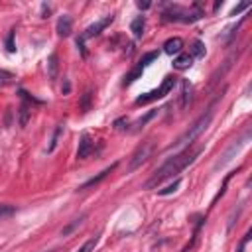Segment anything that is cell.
Segmentation results:
<instances>
[{
	"mask_svg": "<svg viewBox=\"0 0 252 252\" xmlns=\"http://www.w3.org/2000/svg\"><path fill=\"white\" fill-rule=\"evenodd\" d=\"M47 65H49V77L55 79V77H57V55H55V53L49 55V63H47Z\"/></svg>",
	"mask_w": 252,
	"mask_h": 252,
	"instance_id": "obj_23",
	"label": "cell"
},
{
	"mask_svg": "<svg viewBox=\"0 0 252 252\" xmlns=\"http://www.w3.org/2000/svg\"><path fill=\"white\" fill-rule=\"evenodd\" d=\"M158 55H159L158 51H150V53H146V55H144V57L140 59V65H142V67H146V65H150V63H152L154 59H158Z\"/></svg>",
	"mask_w": 252,
	"mask_h": 252,
	"instance_id": "obj_24",
	"label": "cell"
},
{
	"mask_svg": "<svg viewBox=\"0 0 252 252\" xmlns=\"http://www.w3.org/2000/svg\"><path fill=\"white\" fill-rule=\"evenodd\" d=\"M96 244H98V236H93V238H89V240H87V242H85L77 252H93Z\"/></svg>",
	"mask_w": 252,
	"mask_h": 252,
	"instance_id": "obj_21",
	"label": "cell"
},
{
	"mask_svg": "<svg viewBox=\"0 0 252 252\" xmlns=\"http://www.w3.org/2000/svg\"><path fill=\"white\" fill-rule=\"evenodd\" d=\"M55 30H57V33H59L61 37H67V35H71V32H73V20H71V16L63 14V16L57 20V26H55Z\"/></svg>",
	"mask_w": 252,
	"mask_h": 252,
	"instance_id": "obj_8",
	"label": "cell"
},
{
	"mask_svg": "<svg viewBox=\"0 0 252 252\" xmlns=\"http://www.w3.org/2000/svg\"><path fill=\"white\" fill-rule=\"evenodd\" d=\"M144 28H146V18H144V16H136V18L132 20V24H130V32L134 33V37H136V39H140V37H142Z\"/></svg>",
	"mask_w": 252,
	"mask_h": 252,
	"instance_id": "obj_10",
	"label": "cell"
},
{
	"mask_svg": "<svg viewBox=\"0 0 252 252\" xmlns=\"http://www.w3.org/2000/svg\"><path fill=\"white\" fill-rule=\"evenodd\" d=\"M6 51L8 53H14L16 51V45H14V32H10L6 35Z\"/></svg>",
	"mask_w": 252,
	"mask_h": 252,
	"instance_id": "obj_26",
	"label": "cell"
},
{
	"mask_svg": "<svg viewBox=\"0 0 252 252\" xmlns=\"http://www.w3.org/2000/svg\"><path fill=\"white\" fill-rule=\"evenodd\" d=\"M18 114H20V120H18V122H20V126L24 128V126L28 124V120H30V114H32L30 104H28V102H24V104L18 108Z\"/></svg>",
	"mask_w": 252,
	"mask_h": 252,
	"instance_id": "obj_14",
	"label": "cell"
},
{
	"mask_svg": "<svg viewBox=\"0 0 252 252\" xmlns=\"http://www.w3.org/2000/svg\"><path fill=\"white\" fill-rule=\"evenodd\" d=\"M77 47L81 49V53H83V57L87 55V51H85V37L81 35V37H77Z\"/></svg>",
	"mask_w": 252,
	"mask_h": 252,
	"instance_id": "obj_28",
	"label": "cell"
},
{
	"mask_svg": "<svg viewBox=\"0 0 252 252\" xmlns=\"http://www.w3.org/2000/svg\"><path fill=\"white\" fill-rule=\"evenodd\" d=\"M183 49V39L181 37H169L165 43H163V51L167 55H179Z\"/></svg>",
	"mask_w": 252,
	"mask_h": 252,
	"instance_id": "obj_9",
	"label": "cell"
},
{
	"mask_svg": "<svg viewBox=\"0 0 252 252\" xmlns=\"http://www.w3.org/2000/svg\"><path fill=\"white\" fill-rule=\"evenodd\" d=\"M201 152H203V146H195V148H193V146H187L183 152H179L177 156L169 158L161 167H158V169L154 171V175L144 183V187H146V189H150V187H158V185L163 183L165 179H169V177L181 173L189 163H193V161L199 158Z\"/></svg>",
	"mask_w": 252,
	"mask_h": 252,
	"instance_id": "obj_1",
	"label": "cell"
},
{
	"mask_svg": "<svg viewBox=\"0 0 252 252\" xmlns=\"http://www.w3.org/2000/svg\"><path fill=\"white\" fill-rule=\"evenodd\" d=\"M16 213V207L14 205H0V220H4V219H8V217H12Z\"/></svg>",
	"mask_w": 252,
	"mask_h": 252,
	"instance_id": "obj_22",
	"label": "cell"
},
{
	"mask_svg": "<svg viewBox=\"0 0 252 252\" xmlns=\"http://www.w3.org/2000/svg\"><path fill=\"white\" fill-rule=\"evenodd\" d=\"M61 132H63V124H59V126L55 128L53 136H51V142H49V146H47V152H49V154L55 150V146H57V142H59V136H61Z\"/></svg>",
	"mask_w": 252,
	"mask_h": 252,
	"instance_id": "obj_19",
	"label": "cell"
},
{
	"mask_svg": "<svg viewBox=\"0 0 252 252\" xmlns=\"http://www.w3.org/2000/svg\"><path fill=\"white\" fill-rule=\"evenodd\" d=\"M116 165H118V163L114 161L112 165H108L106 169H102V171H100L98 175H94V177H91L89 181H85V183H83V185L79 187V191H87V189H91V187H94V185H98V183H100V181H102V179H104V177H106V175H108V173H110V171H112V169H114Z\"/></svg>",
	"mask_w": 252,
	"mask_h": 252,
	"instance_id": "obj_7",
	"label": "cell"
},
{
	"mask_svg": "<svg viewBox=\"0 0 252 252\" xmlns=\"http://www.w3.org/2000/svg\"><path fill=\"white\" fill-rule=\"evenodd\" d=\"M189 55H191L193 59H195V57H197V59H199V57H205V43L199 41V39H195V41L191 43V53H189Z\"/></svg>",
	"mask_w": 252,
	"mask_h": 252,
	"instance_id": "obj_15",
	"label": "cell"
},
{
	"mask_svg": "<svg viewBox=\"0 0 252 252\" xmlns=\"http://www.w3.org/2000/svg\"><path fill=\"white\" fill-rule=\"evenodd\" d=\"M91 102H93V93H91V91H87V93L83 94V98H81V102H79V106H81V110H83V112H87V110H91Z\"/></svg>",
	"mask_w": 252,
	"mask_h": 252,
	"instance_id": "obj_20",
	"label": "cell"
},
{
	"mask_svg": "<svg viewBox=\"0 0 252 252\" xmlns=\"http://www.w3.org/2000/svg\"><path fill=\"white\" fill-rule=\"evenodd\" d=\"M152 150H154V140L142 142V144L136 148V152L132 154V159H130V163H128V171H134L136 167H140V165L150 158Z\"/></svg>",
	"mask_w": 252,
	"mask_h": 252,
	"instance_id": "obj_4",
	"label": "cell"
},
{
	"mask_svg": "<svg viewBox=\"0 0 252 252\" xmlns=\"http://www.w3.org/2000/svg\"><path fill=\"white\" fill-rule=\"evenodd\" d=\"M85 219H87V215H85V213H83V215H79V217H77V219H73V220H71L67 226H63L59 234H61V236H69V234H71V232H73L77 226H81V224H83V220H85Z\"/></svg>",
	"mask_w": 252,
	"mask_h": 252,
	"instance_id": "obj_12",
	"label": "cell"
},
{
	"mask_svg": "<svg viewBox=\"0 0 252 252\" xmlns=\"http://www.w3.org/2000/svg\"><path fill=\"white\" fill-rule=\"evenodd\" d=\"M191 102V85L189 81H183L181 85V98H179V108H185Z\"/></svg>",
	"mask_w": 252,
	"mask_h": 252,
	"instance_id": "obj_13",
	"label": "cell"
},
{
	"mask_svg": "<svg viewBox=\"0 0 252 252\" xmlns=\"http://www.w3.org/2000/svg\"><path fill=\"white\" fill-rule=\"evenodd\" d=\"M14 81V75L10 71H0V87H6Z\"/></svg>",
	"mask_w": 252,
	"mask_h": 252,
	"instance_id": "obj_25",
	"label": "cell"
},
{
	"mask_svg": "<svg viewBox=\"0 0 252 252\" xmlns=\"http://www.w3.org/2000/svg\"><path fill=\"white\" fill-rule=\"evenodd\" d=\"M175 83H177V79H175L173 75H167V77L161 81V85H159L158 89H154V91L144 93L142 96H138V98H136V104H148V102H154V100H158V98H163L167 93L173 91Z\"/></svg>",
	"mask_w": 252,
	"mask_h": 252,
	"instance_id": "obj_3",
	"label": "cell"
},
{
	"mask_svg": "<svg viewBox=\"0 0 252 252\" xmlns=\"http://www.w3.org/2000/svg\"><path fill=\"white\" fill-rule=\"evenodd\" d=\"M181 185V179L177 177V179H173V183H169V185H165L163 189H158V195H161V197H165V195H171V193H175L177 191V187Z\"/></svg>",
	"mask_w": 252,
	"mask_h": 252,
	"instance_id": "obj_17",
	"label": "cell"
},
{
	"mask_svg": "<svg viewBox=\"0 0 252 252\" xmlns=\"http://www.w3.org/2000/svg\"><path fill=\"white\" fill-rule=\"evenodd\" d=\"M191 65H193V57H191L189 53H179V55L173 59V67L179 69V71H183V69H187V67H191Z\"/></svg>",
	"mask_w": 252,
	"mask_h": 252,
	"instance_id": "obj_11",
	"label": "cell"
},
{
	"mask_svg": "<svg viewBox=\"0 0 252 252\" xmlns=\"http://www.w3.org/2000/svg\"><path fill=\"white\" fill-rule=\"evenodd\" d=\"M213 116H215V106L211 104V106L207 108V112H203V114H201V116H199V118H197V120H195V122H193V124H191V126H189V128H187V130H185V132H183L171 146H169V150H171V148H179V146H191V144H193V142H195V140L209 128Z\"/></svg>",
	"mask_w": 252,
	"mask_h": 252,
	"instance_id": "obj_2",
	"label": "cell"
},
{
	"mask_svg": "<svg viewBox=\"0 0 252 252\" xmlns=\"http://www.w3.org/2000/svg\"><path fill=\"white\" fill-rule=\"evenodd\" d=\"M250 236H252V230H246V234L242 236V240H240V244H238V250H236V252H244V248H246V244H248Z\"/></svg>",
	"mask_w": 252,
	"mask_h": 252,
	"instance_id": "obj_27",
	"label": "cell"
},
{
	"mask_svg": "<svg viewBox=\"0 0 252 252\" xmlns=\"http://www.w3.org/2000/svg\"><path fill=\"white\" fill-rule=\"evenodd\" d=\"M61 91H63V94H69V91H71V83L65 79V83H63V87H61Z\"/></svg>",
	"mask_w": 252,
	"mask_h": 252,
	"instance_id": "obj_30",
	"label": "cell"
},
{
	"mask_svg": "<svg viewBox=\"0 0 252 252\" xmlns=\"http://www.w3.org/2000/svg\"><path fill=\"white\" fill-rule=\"evenodd\" d=\"M150 6H152L150 2H138V8H140V10H148Z\"/></svg>",
	"mask_w": 252,
	"mask_h": 252,
	"instance_id": "obj_31",
	"label": "cell"
},
{
	"mask_svg": "<svg viewBox=\"0 0 252 252\" xmlns=\"http://www.w3.org/2000/svg\"><path fill=\"white\" fill-rule=\"evenodd\" d=\"M156 114H158V110H148V112H146V114H144L142 118H138V120L134 122V126H136V130H140L142 126H146V124H148V122H150V120H152V118H154Z\"/></svg>",
	"mask_w": 252,
	"mask_h": 252,
	"instance_id": "obj_18",
	"label": "cell"
},
{
	"mask_svg": "<svg viewBox=\"0 0 252 252\" xmlns=\"http://www.w3.org/2000/svg\"><path fill=\"white\" fill-rule=\"evenodd\" d=\"M112 20H114V16H112V14H108V16H104L102 20H98V22L91 24V26H89V28L85 30L83 37L87 39V37H94V35H98V33H100V32H102V30H104V28H106V26H108V24H110Z\"/></svg>",
	"mask_w": 252,
	"mask_h": 252,
	"instance_id": "obj_5",
	"label": "cell"
},
{
	"mask_svg": "<svg viewBox=\"0 0 252 252\" xmlns=\"http://www.w3.org/2000/svg\"><path fill=\"white\" fill-rule=\"evenodd\" d=\"M93 148H94V144H93L91 136H89V134H83V136H81V142H79V148H77V158H79V159L89 158V154L93 152Z\"/></svg>",
	"mask_w": 252,
	"mask_h": 252,
	"instance_id": "obj_6",
	"label": "cell"
},
{
	"mask_svg": "<svg viewBox=\"0 0 252 252\" xmlns=\"http://www.w3.org/2000/svg\"><path fill=\"white\" fill-rule=\"evenodd\" d=\"M250 4H240V6H236V8H232V12H230V16H236V14H240L242 10H246Z\"/></svg>",
	"mask_w": 252,
	"mask_h": 252,
	"instance_id": "obj_29",
	"label": "cell"
},
{
	"mask_svg": "<svg viewBox=\"0 0 252 252\" xmlns=\"http://www.w3.org/2000/svg\"><path fill=\"white\" fill-rule=\"evenodd\" d=\"M142 71H144V67L138 63V65H136V67H134V69L124 77V85H132L136 79H140V77H142Z\"/></svg>",
	"mask_w": 252,
	"mask_h": 252,
	"instance_id": "obj_16",
	"label": "cell"
}]
</instances>
